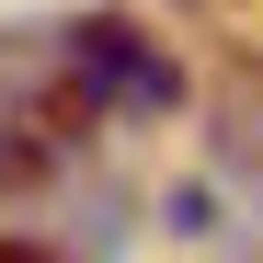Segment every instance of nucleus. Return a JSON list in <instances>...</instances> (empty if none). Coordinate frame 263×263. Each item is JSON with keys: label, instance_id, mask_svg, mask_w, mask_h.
<instances>
[{"label": "nucleus", "instance_id": "obj_1", "mask_svg": "<svg viewBox=\"0 0 263 263\" xmlns=\"http://www.w3.org/2000/svg\"><path fill=\"white\" fill-rule=\"evenodd\" d=\"M69 69L92 80V103H126V115H172V103H183V69H172L138 23H115V12L69 34Z\"/></svg>", "mask_w": 263, "mask_h": 263}, {"label": "nucleus", "instance_id": "obj_2", "mask_svg": "<svg viewBox=\"0 0 263 263\" xmlns=\"http://www.w3.org/2000/svg\"><path fill=\"white\" fill-rule=\"evenodd\" d=\"M0 263H69L58 240H0Z\"/></svg>", "mask_w": 263, "mask_h": 263}]
</instances>
